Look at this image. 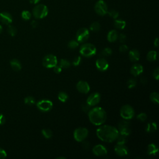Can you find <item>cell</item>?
I'll list each match as a JSON object with an SVG mask.
<instances>
[{"label":"cell","mask_w":159,"mask_h":159,"mask_svg":"<svg viewBox=\"0 0 159 159\" xmlns=\"http://www.w3.org/2000/svg\"><path fill=\"white\" fill-rule=\"evenodd\" d=\"M118 134V129L112 126H101L97 130V137L101 140L108 143L116 140Z\"/></svg>","instance_id":"obj_1"},{"label":"cell","mask_w":159,"mask_h":159,"mask_svg":"<svg viewBox=\"0 0 159 159\" xmlns=\"http://www.w3.org/2000/svg\"><path fill=\"white\" fill-rule=\"evenodd\" d=\"M90 121L95 126H101L106 120V113L101 107H94L88 111Z\"/></svg>","instance_id":"obj_2"},{"label":"cell","mask_w":159,"mask_h":159,"mask_svg":"<svg viewBox=\"0 0 159 159\" xmlns=\"http://www.w3.org/2000/svg\"><path fill=\"white\" fill-rule=\"evenodd\" d=\"M80 53L85 57H91L96 54L97 48L92 44H84L80 47Z\"/></svg>","instance_id":"obj_3"},{"label":"cell","mask_w":159,"mask_h":159,"mask_svg":"<svg viewBox=\"0 0 159 159\" xmlns=\"http://www.w3.org/2000/svg\"><path fill=\"white\" fill-rule=\"evenodd\" d=\"M49 10L45 4H39L33 9V15L36 19H42L48 14Z\"/></svg>","instance_id":"obj_4"},{"label":"cell","mask_w":159,"mask_h":159,"mask_svg":"<svg viewBox=\"0 0 159 159\" xmlns=\"http://www.w3.org/2000/svg\"><path fill=\"white\" fill-rule=\"evenodd\" d=\"M135 111L134 108L129 105H126L122 106L120 110V115L121 117L126 120H130L134 117Z\"/></svg>","instance_id":"obj_5"},{"label":"cell","mask_w":159,"mask_h":159,"mask_svg":"<svg viewBox=\"0 0 159 159\" xmlns=\"http://www.w3.org/2000/svg\"><path fill=\"white\" fill-rule=\"evenodd\" d=\"M58 63L57 58L53 54H49L45 56L42 60V65L47 68H53Z\"/></svg>","instance_id":"obj_6"},{"label":"cell","mask_w":159,"mask_h":159,"mask_svg":"<svg viewBox=\"0 0 159 159\" xmlns=\"http://www.w3.org/2000/svg\"><path fill=\"white\" fill-rule=\"evenodd\" d=\"M88 131L85 128H77L74 132V137L77 142H81L84 141L88 137Z\"/></svg>","instance_id":"obj_7"},{"label":"cell","mask_w":159,"mask_h":159,"mask_svg":"<svg viewBox=\"0 0 159 159\" xmlns=\"http://www.w3.org/2000/svg\"><path fill=\"white\" fill-rule=\"evenodd\" d=\"M117 129L119 131V133L129 136L131 134V131L130 129V123L128 120L123 119L122 121L119 122L118 124Z\"/></svg>","instance_id":"obj_8"},{"label":"cell","mask_w":159,"mask_h":159,"mask_svg":"<svg viewBox=\"0 0 159 159\" xmlns=\"http://www.w3.org/2000/svg\"><path fill=\"white\" fill-rule=\"evenodd\" d=\"M37 107L42 112H48L53 108V103L49 100H42L37 102Z\"/></svg>","instance_id":"obj_9"},{"label":"cell","mask_w":159,"mask_h":159,"mask_svg":"<svg viewBox=\"0 0 159 159\" xmlns=\"http://www.w3.org/2000/svg\"><path fill=\"white\" fill-rule=\"evenodd\" d=\"M77 40L78 42H85L90 37V32L88 29L81 28L77 33Z\"/></svg>","instance_id":"obj_10"},{"label":"cell","mask_w":159,"mask_h":159,"mask_svg":"<svg viewBox=\"0 0 159 159\" xmlns=\"http://www.w3.org/2000/svg\"><path fill=\"white\" fill-rule=\"evenodd\" d=\"M94 10L100 16H105L108 13V6L103 0H99L94 6Z\"/></svg>","instance_id":"obj_11"},{"label":"cell","mask_w":159,"mask_h":159,"mask_svg":"<svg viewBox=\"0 0 159 159\" xmlns=\"http://www.w3.org/2000/svg\"><path fill=\"white\" fill-rule=\"evenodd\" d=\"M101 100V95L99 93L95 92L91 94L86 100V103L90 106H94L98 105Z\"/></svg>","instance_id":"obj_12"},{"label":"cell","mask_w":159,"mask_h":159,"mask_svg":"<svg viewBox=\"0 0 159 159\" xmlns=\"http://www.w3.org/2000/svg\"><path fill=\"white\" fill-rule=\"evenodd\" d=\"M114 151L116 154L120 157H125L128 155L129 150L124 144H116L114 147Z\"/></svg>","instance_id":"obj_13"},{"label":"cell","mask_w":159,"mask_h":159,"mask_svg":"<svg viewBox=\"0 0 159 159\" xmlns=\"http://www.w3.org/2000/svg\"><path fill=\"white\" fill-rule=\"evenodd\" d=\"M93 153L96 156L102 157L108 154V150L104 146L98 144L93 147Z\"/></svg>","instance_id":"obj_14"},{"label":"cell","mask_w":159,"mask_h":159,"mask_svg":"<svg viewBox=\"0 0 159 159\" xmlns=\"http://www.w3.org/2000/svg\"><path fill=\"white\" fill-rule=\"evenodd\" d=\"M77 89L80 93L87 94L90 90V86L86 82L80 81L77 84Z\"/></svg>","instance_id":"obj_15"},{"label":"cell","mask_w":159,"mask_h":159,"mask_svg":"<svg viewBox=\"0 0 159 159\" xmlns=\"http://www.w3.org/2000/svg\"><path fill=\"white\" fill-rule=\"evenodd\" d=\"M96 67L100 70L104 71L108 69L109 63L104 58H100L96 61Z\"/></svg>","instance_id":"obj_16"},{"label":"cell","mask_w":159,"mask_h":159,"mask_svg":"<svg viewBox=\"0 0 159 159\" xmlns=\"http://www.w3.org/2000/svg\"><path fill=\"white\" fill-rule=\"evenodd\" d=\"M0 21L3 24H4V25H10L13 21V17L8 13H0Z\"/></svg>","instance_id":"obj_17"},{"label":"cell","mask_w":159,"mask_h":159,"mask_svg":"<svg viewBox=\"0 0 159 159\" xmlns=\"http://www.w3.org/2000/svg\"><path fill=\"white\" fill-rule=\"evenodd\" d=\"M144 71V68L140 64H134L131 68V74L134 77L140 75Z\"/></svg>","instance_id":"obj_18"},{"label":"cell","mask_w":159,"mask_h":159,"mask_svg":"<svg viewBox=\"0 0 159 159\" xmlns=\"http://www.w3.org/2000/svg\"><path fill=\"white\" fill-rule=\"evenodd\" d=\"M129 58L132 62H137L140 59V53L137 49H132L129 53Z\"/></svg>","instance_id":"obj_19"},{"label":"cell","mask_w":159,"mask_h":159,"mask_svg":"<svg viewBox=\"0 0 159 159\" xmlns=\"http://www.w3.org/2000/svg\"><path fill=\"white\" fill-rule=\"evenodd\" d=\"M118 33L116 30H111L109 31L108 36H107V39L108 41L110 42H114L116 41H117V39H118Z\"/></svg>","instance_id":"obj_20"},{"label":"cell","mask_w":159,"mask_h":159,"mask_svg":"<svg viewBox=\"0 0 159 159\" xmlns=\"http://www.w3.org/2000/svg\"><path fill=\"white\" fill-rule=\"evenodd\" d=\"M158 151L157 146L155 144H150L147 147V154L149 155H155Z\"/></svg>","instance_id":"obj_21"},{"label":"cell","mask_w":159,"mask_h":159,"mask_svg":"<svg viewBox=\"0 0 159 159\" xmlns=\"http://www.w3.org/2000/svg\"><path fill=\"white\" fill-rule=\"evenodd\" d=\"M10 65L11 68L15 71H20L21 70V62L17 59H13L10 62Z\"/></svg>","instance_id":"obj_22"},{"label":"cell","mask_w":159,"mask_h":159,"mask_svg":"<svg viewBox=\"0 0 159 159\" xmlns=\"http://www.w3.org/2000/svg\"><path fill=\"white\" fill-rule=\"evenodd\" d=\"M128 136H126L124 134H122L119 133L118 136L116 138L117 144H125L128 140Z\"/></svg>","instance_id":"obj_23"},{"label":"cell","mask_w":159,"mask_h":159,"mask_svg":"<svg viewBox=\"0 0 159 159\" xmlns=\"http://www.w3.org/2000/svg\"><path fill=\"white\" fill-rule=\"evenodd\" d=\"M114 25L118 29H124L126 26V21L121 19H116L114 22Z\"/></svg>","instance_id":"obj_24"},{"label":"cell","mask_w":159,"mask_h":159,"mask_svg":"<svg viewBox=\"0 0 159 159\" xmlns=\"http://www.w3.org/2000/svg\"><path fill=\"white\" fill-rule=\"evenodd\" d=\"M157 124L154 122H152V123H149L147 124L146 128V131L147 132L152 133V132H155L157 130Z\"/></svg>","instance_id":"obj_25"},{"label":"cell","mask_w":159,"mask_h":159,"mask_svg":"<svg viewBox=\"0 0 159 159\" xmlns=\"http://www.w3.org/2000/svg\"><path fill=\"white\" fill-rule=\"evenodd\" d=\"M157 53L156 51H151L148 52L147 55V59L150 62H154L157 60Z\"/></svg>","instance_id":"obj_26"},{"label":"cell","mask_w":159,"mask_h":159,"mask_svg":"<svg viewBox=\"0 0 159 159\" xmlns=\"http://www.w3.org/2000/svg\"><path fill=\"white\" fill-rule=\"evenodd\" d=\"M150 99L151 101H152L155 104H158L159 103V95L158 93L157 92H153L150 95Z\"/></svg>","instance_id":"obj_27"},{"label":"cell","mask_w":159,"mask_h":159,"mask_svg":"<svg viewBox=\"0 0 159 159\" xmlns=\"http://www.w3.org/2000/svg\"><path fill=\"white\" fill-rule=\"evenodd\" d=\"M59 65L62 68H68L71 64H70V62L67 60V59H61L60 61V63H59Z\"/></svg>","instance_id":"obj_28"},{"label":"cell","mask_w":159,"mask_h":159,"mask_svg":"<svg viewBox=\"0 0 159 159\" xmlns=\"http://www.w3.org/2000/svg\"><path fill=\"white\" fill-rule=\"evenodd\" d=\"M58 99L61 102L65 103L68 99V94L65 92L61 91L58 94Z\"/></svg>","instance_id":"obj_29"},{"label":"cell","mask_w":159,"mask_h":159,"mask_svg":"<svg viewBox=\"0 0 159 159\" xmlns=\"http://www.w3.org/2000/svg\"><path fill=\"white\" fill-rule=\"evenodd\" d=\"M42 136L46 139H50L52 137L53 133L52 131L49 129H44L42 130Z\"/></svg>","instance_id":"obj_30"},{"label":"cell","mask_w":159,"mask_h":159,"mask_svg":"<svg viewBox=\"0 0 159 159\" xmlns=\"http://www.w3.org/2000/svg\"><path fill=\"white\" fill-rule=\"evenodd\" d=\"M90 30L93 32H98L100 30L101 26L100 24L98 22H93L90 26Z\"/></svg>","instance_id":"obj_31"},{"label":"cell","mask_w":159,"mask_h":159,"mask_svg":"<svg viewBox=\"0 0 159 159\" xmlns=\"http://www.w3.org/2000/svg\"><path fill=\"white\" fill-rule=\"evenodd\" d=\"M137 85V81L136 79L134 78H131L127 82V86H128V88L129 89H132L134 88L135 86Z\"/></svg>","instance_id":"obj_32"},{"label":"cell","mask_w":159,"mask_h":159,"mask_svg":"<svg viewBox=\"0 0 159 159\" xmlns=\"http://www.w3.org/2000/svg\"><path fill=\"white\" fill-rule=\"evenodd\" d=\"M78 45H79V42L77 41H75V40H71V41H70L68 44V48L71 49H75L77 48Z\"/></svg>","instance_id":"obj_33"},{"label":"cell","mask_w":159,"mask_h":159,"mask_svg":"<svg viewBox=\"0 0 159 159\" xmlns=\"http://www.w3.org/2000/svg\"><path fill=\"white\" fill-rule=\"evenodd\" d=\"M35 102V99L33 97H27L25 98V104L27 105H33Z\"/></svg>","instance_id":"obj_34"},{"label":"cell","mask_w":159,"mask_h":159,"mask_svg":"<svg viewBox=\"0 0 159 159\" xmlns=\"http://www.w3.org/2000/svg\"><path fill=\"white\" fill-rule=\"evenodd\" d=\"M21 16L23 19L27 21L30 19L31 14L29 11H23L21 13Z\"/></svg>","instance_id":"obj_35"},{"label":"cell","mask_w":159,"mask_h":159,"mask_svg":"<svg viewBox=\"0 0 159 159\" xmlns=\"http://www.w3.org/2000/svg\"><path fill=\"white\" fill-rule=\"evenodd\" d=\"M113 51L112 49L109 47H106L104 49H103L101 52V55L103 56H109L111 54H112Z\"/></svg>","instance_id":"obj_36"},{"label":"cell","mask_w":159,"mask_h":159,"mask_svg":"<svg viewBox=\"0 0 159 159\" xmlns=\"http://www.w3.org/2000/svg\"><path fill=\"white\" fill-rule=\"evenodd\" d=\"M7 32H8L9 34L11 36L14 37L16 36V33H17V30L14 26H9L8 28H7Z\"/></svg>","instance_id":"obj_37"},{"label":"cell","mask_w":159,"mask_h":159,"mask_svg":"<svg viewBox=\"0 0 159 159\" xmlns=\"http://www.w3.org/2000/svg\"><path fill=\"white\" fill-rule=\"evenodd\" d=\"M109 14V16H111L112 18L113 19H117V17L119 16V13L114 10H111L109 11H108V13Z\"/></svg>","instance_id":"obj_38"},{"label":"cell","mask_w":159,"mask_h":159,"mask_svg":"<svg viewBox=\"0 0 159 159\" xmlns=\"http://www.w3.org/2000/svg\"><path fill=\"white\" fill-rule=\"evenodd\" d=\"M81 62H82V57L80 56H77L73 60L72 64L74 66H78L80 64Z\"/></svg>","instance_id":"obj_39"},{"label":"cell","mask_w":159,"mask_h":159,"mask_svg":"<svg viewBox=\"0 0 159 159\" xmlns=\"http://www.w3.org/2000/svg\"><path fill=\"white\" fill-rule=\"evenodd\" d=\"M147 114L146 113H141L137 115V118L138 120H139L140 121H142V122L145 121L147 119Z\"/></svg>","instance_id":"obj_40"},{"label":"cell","mask_w":159,"mask_h":159,"mask_svg":"<svg viewBox=\"0 0 159 159\" xmlns=\"http://www.w3.org/2000/svg\"><path fill=\"white\" fill-rule=\"evenodd\" d=\"M128 50V46L126 44H123L119 47V51L121 52H126Z\"/></svg>","instance_id":"obj_41"},{"label":"cell","mask_w":159,"mask_h":159,"mask_svg":"<svg viewBox=\"0 0 159 159\" xmlns=\"http://www.w3.org/2000/svg\"><path fill=\"white\" fill-rule=\"evenodd\" d=\"M118 38L119 39V41L121 43H124L126 41V36L124 34H121L119 36H118Z\"/></svg>","instance_id":"obj_42"},{"label":"cell","mask_w":159,"mask_h":159,"mask_svg":"<svg viewBox=\"0 0 159 159\" xmlns=\"http://www.w3.org/2000/svg\"><path fill=\"white\" fill-rule=\"evenodd\" d=\"M53 71L55 73V74H59L60 73H61V71H62V68L60 67V65H55L53 68Z\"/></svg>","instance_id":"obj_43"},{"label":"cell","mask_w":159,"mask_h":159,"mask_svg":"<svg viewBox=\"0 0 159 159\" xmlns=\"http://www.w3.org/2000/svg\"><path fill=\"white\" fill-rule=\"evenodd\" d=\"M153 77L156 80H158V78H159V68L158 67L154 71Z\"/></svg>","instance_id":"obj_44"},{"label":"cell","mask_w":159,"mask_h":159,"mask_svg":"<svg viewBox=\"0 0 159 159\" xmlns=\"http://www.w3.org/2000/svg\"><path fill=\"white\" fill-rule=\"evenodd\" d=\"M7 156L6 151L4 150L3 149L0 148V159L1 158H5Z\"/></svg>","instance_id":"obj_45"},{"label":"cell","mask_w":159,"mask_h":159,"mask_svg":"<svg viewBox=\"0 0 159 159\" xmlns=\"http://www.w3.org/2000/svg\"><path fill=\"white\" fill-rule=\"evenodd\" d=\"M6 118L3 114H0V125H3L5 123Z\"/></svg>","instance_id":"obj_46"},{"label":"cell","mask_w":159,"mask_h":159,"mask_svg":"<svg viewBox=\"0 0 159 159\" xmlns=\"http://www.w3.org/2000/svg\"><path fill=\"white\" fill-rule=\"evenodd\" d=\"M90 107H91V106H89V105L86 103V104L83 105V107H82V109H83L84 111H89L90 110Z\"/></svg>","instance_id":"obj_47"},{"label":"cell","mask_w":159,"mask_h":159,"mask_svg":"<svg viewBox=\"0 0 159 159\" xmlns=\"http://www.w3.org/2000/svg\"><path fill=\"white\" fill-rule=\"evenodd\" d=\"M83 147L85 149H88L90 147V144L88 142H83Z\"/></svg>","instance_id":"obj_48"},{"label":"cell","mask_w":159,"mask_h":159,"mask_svg":"<svg viewBox=\"0 0 159 159\" xmlns=\"http://www.w3.org/2000/svg\"><path fill=\"white\" fill-rule=\"evenodd\" d=\"M31 26H32V27H33V28H36L38 26V23L36 21H32V22H31Z\"/></svg>","instance_id":"obj_49"},{"label":"cell","mask_w":159,"mask_h":159,"mask_svg":"<svg viewBox=\"0 0 159 159\" xmlns=\"http://www.w3.org/2000/svg\"><path fill=\"white\" fill-rule=\"evenodd\" d=\"M158 44H159V41H158V38H156L154 40V45L155 47H158Z\"/></svg>","instance_id":"obj_50"},{"label":"cell","mask_w":159,"mask_h":159,"mask_svg":"<svg viewBox=\"0 0 159 159\" xmlns=\"http://www.w3.org/2000/svg\"><path fill=\"white\" fill-rule=\"evenodd\" d=\"M140 82H141L143 85L146 84L147 82V78H144V77H142V78L140 79Z\"/></svg>","instance_id":"obj_51"},{"label":"cell","mask_w":159,"mask_h":159,"mask_svg":"<svg viewBox=\"0 0 159 159\" xmlns=\"http://www.w3.org/2000/svg\"><path fill=\"white\" fill-rule=\"evenodd\" d=\"M41 0H29V1L32 4H37Z\"/></svg>","instance_id":"obj_52"},{"label":"cell","mask_w":159,"mask_h":159,"mask_svg":"<svg viewBox=\"0 0 159 159\" xmlns=\"http://www.w3.org/2000/svg\"><path fill=\"white\" fill-rule=\"evenodd\" d=\"M2 29H3L2 26L1 25H0V34H1V33L2 32Z\"/></svg>","instance_id":"obj_53"},{"label":"cell","mask_w":159,"mask_h":159,"mask_svg":"<svg viewBox=\"0 0 159 159\" xmlns=\"http://www.w3.org/2000/svg\"><path fill=\"white\" fill-rule=\"evenodd\" d=\"M57 158H58V159H59V158H63V159H65L66 158H65V157H57Z\"/></svg>","instance_id":"obj_54"}]
</instances>
